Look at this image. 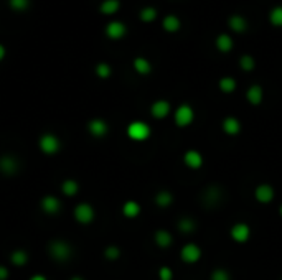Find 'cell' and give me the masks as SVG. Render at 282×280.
I'll return each instance as SVG.
<instances>
[{"label": "cell", "instance_id": "26", "mask_svg": "<svg viewBox=\"0 0 282 280\" xmlns=\"http://www.w3.org/2000/svg\"><path fill=\"white\" fill-rule=\"evenodd\" d=\"M218 87H220L221 92H225V94H231V92L236 91L237 87V82L235 78L231 76H223L220 81H218Z\"/></svg>", "mask_w": 282, "mask_h": 280}, {"label": "cell", "instance_id": "42", "mask_svg": "<svg viewBox=\"0 0 282 280\" xmlns=\"http://www.w3.org/2000/svg\"><path fill=\"white\" fill-rule=\"evenodd\" d=\"M281 280H282V279H281Z\"/></svg>", "mask_w": 282, "mask_h": 280}, {"label": "cell", "instance_id": "19", "mask_svg": "<svg viewBox=\"0 0 282 280\" xmlns=\"http://www.w3.org/2000/svg\"><path fill=\"white\" fill-rule=\"evenodd\" d=\"M132 66H134V71H136L137 75H141V76H147V75H150V73H152V63L148 61L147 58H143V56L134 58Z\"/></svg>", "mask_w": 282, "mask_h": 280}, {"label": "cell", "instance_id": "24", "mask_svg": "<svg viewBox=\"0 0 282 280\" xmlns=\"http://www.w3.org/2000/svg\"><path fill=\"white\" fill-rule=\"evenodd\" d=\"M61 193L64 196H68V198H73V196H76L79 193V183L73 178H66L61 183Z\"/></svg>", "mask_w": 282, "mask_h": 280}, {"label": "cell", "instance_id": "31", "mask_svg": "<svg viewBox=\"0 0 282 280\" xmlns=\"http://www.w3.org/2000/svg\"><path fill=\"white\" fill-rule=\"evenodd\" d=\"M239 68H241L242 71L251 73V71L256 68V60H254V56H252V55H242V56L239 58Z\"/></svg>", "mask_w": 282, "mask_h": 280}, {"label": "cell", "instance_id": "9", "mask_svg": "<svg viewBox=\"0 0 282 280\" xmlns=\"http://www.w3.org/2000/svg\"><path fill=\"white\" fill-rule=\"evenodd\" d=\"M180 259L185 264H196L198 260L201 259V249L198 247L196 244L188 242V244L183 245L182 250H180Z\"/></svg>", "mask_w": 282, "mask_h": 280}, {"label": "cell", "instance_id": "11", "mask_svg": "<svg viewBox=\"0 0 282 280\" xmlns=\"http://www.w3.org/2000/svg\"><path fill=\"white\" fill-rule=\"evenodd\" d=\"M170 111H172L170 102L165 101V99H157V101H153L152 106H150V116L153 117V119H157V120L165 119V117L170 114Z\"/></svg>", "mask_w": 282, "mask_h": 280}, {"label": "cell", "instance_id": "27", "mask_svg": "<svg viewBox=\"0 0 282 280\" xmlns=\"http://www.w3.org/2000/svg\"><path fill=\"white\" fill-rule=\"evenodd\" d=\"M157 17H158L157 8L152 7V5L143 7V8H141V12H139V18H141V22H143V23H152V22H155Z\"/></svg>", "mask_w": 282, "mask_h": 280}, {"label": "cell", "instance_id": "16", "mask_svg": "<svg viewBox=\"0 0 282 280\" xmlns=\"http://www.w3.org/2000/svg\"><path fill=\"white\" fill-rule=\"evenodd\" d=\"M183 163H185L188 168L198 170L203 166V155L198 150H187L185 155H183Z\"/></svg>", "mask_w": 282, "mask_h": 280}, {"label": "cell", "instance_id": "25", "mask_svg": "<svg viewBox=\"0 0 282 280\" xmlns=\"http://www.w3.org/2000/svg\"><path fill=\"white\" fill-rule=\"evenodd\" d=\"M119 8H121V2L119 0H104V2H101V5H99V12L102 15H114V13L119 12Z\"/></svg>", "mask_w": 282, "mask_h": 280}, {"label": "cell", "instance_id": "15", "mask_svg": "<svg viewBox=\"0 0 282 280\" xmlns=\"http://www.w3.org/2000/svg\"><path fill=\"white\" fill-rule=\"evenodd\" d=\"M215 48L225 55V53H230L233 48H235V40H233L230 33H220V35L215 38Z\"/></svg>", "mask_w": 282, "mask_h": 280}, {"label": "cell", "instance_id": "10", "mask_svg": "<svg viewBox=\"0 0 282 280\" xmlns=\"http://www.w3.org/2000/svg\"><path fill=\"white\" fill-rule=\"evenodd\" d=\"M228 27H230V30L233 33H237V35H241V33H246L247 28H249V22H247V18L244 15H241V13H233V15L228 17Z\"/></svg>", "mask_w": 282, "mask_h": 280}, {"label": "cell", "instance_id": "28", "mask_svg": "<svg viewBox=\"0 0 282 280\" xmlns=\"http://www.w3.org/2000/svg\"><path fill=\"white\" fill-rule=\"evenodd\" d=\"M269 23L276 28H282V5H276L269 10Z\"/></svg>", "mask_w": 282, "mask_h": 280}, {"label": "cell", "instance_id": "41", "mask_svg": "<svg viewBox=\"0 0 282 280\" xmlns=\"http://www.w3.org/2000/svg\"><path fill=\"white\" fill-rule=\"evenodd\" d=\"M279 213H281V216H282V204H281V208H279Z\"/></svg>", "mask_w": 282, "mask_h": 280}, {"label": "cell", "instance_id": "12", "mask_svg": "<svg viewBox=\"0 0 282 280\" xmlns=\"http://www.w3.org/2000/svg\"><path fill=\"white\" fill-rule=\"evenodd\" d=\"M88 132L94 139H102V137L107 135L109 125L104 119H91L88 122Z\"/></svg>", "mask_w": 282, "mask_h": 280}, {"label": "cell", "instance_id": "21", "mask_svg": "<svg viewBox=\"0 0 282 280\" xmlns=\"http://www.w3.org/2000/svg\"><path fill=\"white\" fill-rule=\"evenodd\" d=\"M30 260V255L25 249H15L12 254H10V262H12L13 267H23L27 265Z\"/></svg>", "mask_w": 282, "mask_h": 280}, {"label": "cell", "instance_id": "29", "mask_svg": "<svg viewBox=\"0 0 282 280\" xmlns=\"http://www.w3.org/2000/svg\"><path fill=\"white\" fill-rule=\"evenodd\" d=\"M172 203H173V196L170 191L162 190L155 195V204L160 206V208H167V206H170Z\"/></svg>", "mask_w": 282, "mask_h": 280}, {"label": "cell", "instance_id": "1", "mask_svg": "<svg viewBox=\"0 0 282 280\" xmlns=\"http://www.w3.org/2000/svg\"><path fill=\"white\" fill-rule=\"evenodd\" d=\"M48 254L56 262H66L73 257V247L66 240L54 239L48 244Z\"/></svg>", "mask_w": 282, "mask_h": 280}, {"label": "cell", "instance_id": "38", "mask_svg": "<svg viewBox=\"0 0 282 280\" xmlns=\"http://www.w3.org/2000/svg\"><path fill=\"white\" fill-rule=\"evenodd\" d=\"M28 280H48V279L45 277L43 274H35V275H32V277H30Z\"/></svg>", "mask_w": 282, "mask_h": 280}, {"label": "cell", "instance_id": "4", "mask_svg": "<svg viewBox=\"0 0 282 280\" xmlns=\"http://www.w3.org/2000/svg\"><path fill=\"white\" fill-rule=\"evenodd\" d=\"M73 218L76 223L83 224V226H88L91 224L94 218H96V211L89 203H79L74 206L73 209Z\"/></svg>", "mask_w": 282, "mask_h": 280}, {"label": "cell", "instance_id": "18", "mask_svg": "<svg viewBox=\"0 0 282 280\" xmlns=\"http://www.w3.org/2000/svg\"><path fill=\"white\" fill-rule=\"evenodd\" d=\"M246 99L251 106H259L262 99H264V91L259 84H252L249 86V89L246 91Z\"/></svg>", "mask_w": 282, "mask_h": 280}, {"label": "cell", "instance_id": "20", "mask_svg": "<svg viewBox=\"0 0 282 280\" xmlns=\"http://www.w3.org/2000/svg\"><path fill=\"white\" fill-rule=\"evenodd\" d=\"M223 132H225L226 135H231L235 137L241 132V122L239 119H236V117H226L225 120H223Z\"/></svg>", "mask_w": 282, "mask_h": 280}, {"label": "cell", "instance_id": "37", "mask_svg": "<svg viewBox=\"0 0 282 280\" xmlns=\"http://www.w3.org/2000/svg\"><path fill=\"white\" fill-rule=\"evenodd\" d=\"M10 279V269L7 265L0 264V280H8Z\"/></svg>", "mask_w": 282, "mask_h": 280}, {"label": "cell", "instance_id": "33", "mask_svg": "<svg viewBox=\"0 0 282 280\" xmlns=\"http://www.w3.org/2000/svg\"><path fill=\"white\" fill-rule=\"evenodd\" d=\"M8 5L15 12H25L30 7V0H8Z\"/></svg>", "mask_w": 282, "mask_h": 280}, {"label": "cell", "instance_id": "39", "mask_svg": "<svg viewBox=\"0 0 282 280\" xmlns=\"http://www.w3.org/2000/svg\"><path fill=\"white\" fill-rule=\"evenodd\" d=\"M5 56H7V50H5V46L0 43V61H3Z\"/></svg>", "mask_w": 282, "mask_h": 280}, {"label": "cell", "instance_id": "36", "mask_svg": "<svg viewBox=\"0 0 282 280\" xmlns=\"http://www.w3.org/2000/svg\"><path fill=\"white\" fill-rule=\"evenodd\" d=\"M158 279L160 280H172L173 279V270L170 267H167V265H162V267L158 269Z\"/></svg>", "mask_w": 282, "mask_h": 280}, {"label": "cell", "instance_id": "7", "mask_svg": "<svg viewBox=\"0 0 282 280\" xmlns=\"http://www.w3.org/2000/svg\"><path fill=\"white\" fill-rule=\"evenodd\" d=\"M40 208L45 214L48 216H58L61 211V200L54 195H45L40 201Z\"/></svg>", "mask_w": 282, "mask_h": 280}, {"label": "cell", "instance_id": "35", "mask_svg": "<svg viewBox=\"0 0 282 280\" xmlns=\"http://www.w3.org/2000/svg\"><path fill=\"white\" fill-rule=\"evenodd\" d=\"M211 280H231V275L225 269H216L211 272Z\"/></svg>", "mask_w": 282, "mask_h": 280}, {"label": "cell", "instance_id": "8", "mask_svg": "<svg viewBox=\"0 0 282 280\" xmlns=\"http://www.w3.org/2000/svg\"><path fill=\"white\" fill-rule=\"evenodd\" d=\"M104 33H106V37L109 40L117 41V40H122V38L127 35V27H126V23H122L119 20H112L107 23L106 28H104Z\"/></svg>", "mask_w": 282, "mask_h": 280}, {"label": "cell", "instance_id": "40", "mask_svg": "<svg viewBox=\"0 0 282 280\" xmlns=\"http://www.w3.org/2000/svg\"><path fill=\"white\" fill-rule=\"evenodd\" d=\"M69 280H86V279H84V277H81V275H73V277L69 279Z\"/></svg>", "mask_w": 282, "mask_h": 280}, {"label": "cell", "instance_id": "3", "mask_svg": "<svg viewBox=\"0 0 282 280\" xmlns=\"http://www.w3.org/2000/svg\"><path fill=\"white\" fill-rule=\"evenodd\" d=\"M38 149L43 152L45 155H56L59 150H61V140H59L58 135L54 134H43L38 139Z\"/></svg>", "mask_w": 282, "mask_h": 280}, {"label": "cell", "instance_id": "22", "mask_svg": "<svg viewBox=\"0 0 282 280\" xmlns=\"http://www.w3.org/2000/svg\"><path fill=\"white\" fill-rule=\"evenodd\" d=\"M141 204L137 203V201H134V200H129L126 201V203L122 204V214L126 216L127 219H134V218H137L139 214H141Z\"/></svg>", "mask_w": 282, "mask_h": 280}, {"label": "cell", "instance_id": "14", "mask_svg": "<svg viewBox=\"0 0 282 280\" xmlns=\"http://www.w3.org/2000/svg\"><path fill=\"white\" fill-rule=\"evenodd\" d=\"M230 234L235 242H246L251 238V228L246 223H236L231 228Z\"/></svg>", "mask_w": 282, "mask_h": 280}, {"label": "cell", "instance_id": "5", "mask_svg": "<svg viewBox=\"0 0 282 280\" xmlns=\"http://www.w3.org/2000/svg\"><path fill=\"white\" fill-rule=\"evenodd\" d=\"M173 120H175V125L180 127V129L191 125L193 120H195V111L190 104H180L177 107L175 114H173Z\"/></svg>", "mask_w": 282, "mask_h": 280}, {"label": "cell", "instance_id": "32", "mask_svg": "<svg viewBox=\"0 0 282 280\" xmlns=\"http://www.w3.org/2000/svg\"><path fill=\"white\" fill-rule=\"evenodd\" d=\"M94 71H96V76L101 78V80H107L112 75V68L107 63H99V65H96V70Z\"/></svg>", "mask_w": 282, "mask_h": 280}, {"label": "cell", "instance_id": "6", "mask_svg": "<svg viewBox=\"0 0 282 280\" xmlns=\"http://www.w3.org/2000/svg\"><path fill=\"white\" fill-rule=\"evenodd\" d=\"M20 170V160L12 154L0 155V173L3 176H15Z\"/></svg>", "mask_w": 282, "mask_h": 280}, {"label": "cell", "instance_id": "23", "mask_svg": "<svg viewBox=\"0 0 282 280\" xmlns=\"http://www.w3.org/2000/svg\"><path fill=\"white\" fill-rule=\"evenodd\" d=\"M153 240H155V244L158 245V247L167 249V247H170V245H172L173 238H172V234L168 233V231H165V229H158L157 233L153 234Z\"/></svg>", "mask_w": 282, "mask_h": 280}, {"label": "cell", "instance_id": "13", "mask_svg": "<svg viewBox=\"0 0 282 280\" xmlns=\"http://www.w3.org/2000/svg\"><path fill=\"white\" fill-rule=\"evenodd\" d=\"M254 196H256V200L259 201L261 204L271 203V201L274 200V196H276L274 186H271V185H267V183H261L259 186H256Z\"/></svg>", "mask_w": 282, "mask_h": 280}, {"label": "cell", "instance_id": "30", "mask_svg": "<svg viewBox=\"0 0 282 280\" xmlns=\"http://www.w3.org/2000/svg\"><path fill=\"white\" fill-rule=\"evenodd\" d=\"M196 229V223L190 218H182L178 221V231L183 234H190Z\"/></svg>", "mask_w": 282, "mask_h": 280}, {"label": "cell", "instance_id": "17", "mask_svg": "<svg viewBox=\"0 0 282 280\" xmlns=\"http://www.w3.org/2000/svg\"><path fill=\"white\" fill-rule=\"evenodd\" d=\"M162 28L167 33H177L182 30V20L178 15H173V13H168L162 18Z\"/></svg>", "mask_w": 282, "mask_h": 280}, {"label": "cell", "instance_id": "34", "mask_svg": "<svg viewBox=\"0 0 282 280\" xmlns=\"http://www.w3.org/2000/svg\"><path fill=\"white\" fill-rule=\"evenodd\" d=\"M104 257L107 260H117L121 257V249H119L117 245H107V247L104 249Z\"/></svg>", "mask_w": 282, "mask_h": 280}, {"label": "cell", "instance_id": "2", "mask_svg": "<svg viewBox=\"0 0 282 280\" xmlns=\"http://www.w3.org/2000/svg\"><path fill=\"white\" fill-rule=\"evenodd\" d=\"M127 137L134 142H143L147 140L148 137L152 134V129L150 125L145 124V122L142 120H134L131 124L127 125Z\"/></svg>", "mask_w": 282, "mask_h": 280}]
</instances>
